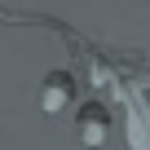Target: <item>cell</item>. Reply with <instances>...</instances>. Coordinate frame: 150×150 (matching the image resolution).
Returning a JSON list of instances; mask_svg holds the SVG:
<instances>
[{
    "label": "cell",
    "instance_id": "obj_1",
    "mask_svg": "<svg viewBox=\"0 0 150 150\" xmlns=\"http://www.w3.org/2000/svg\"><path fill=\"white\" fill-rule=\"evenodd\" d=\"M66 44H71V57L80 62L84 80L93 84V93L115 110L128 93H150V57L137 53V49H119V44H93V40H80L62 31Z\"/></svg>",
    "mask_w": 150,
    "mask_h": 150
},
{
    "label": "cell",
    "instance_id": "obj_2",
    "mask_svg": "<svg viewBox=\"0 0 150 150\" xmlns=\"http://www.w3.org/2000/svg\"><path fill=\"white\" fill-rule=\"evenodd\" d=\"M128 150H150V93H128L119 102Z\"/></svg>",
    "mask_w": 150,
    "mask_h": 150
},
{
    "label": "cell",
    "instance_id": "obj_3",
    "mask_svg": "<svg viewBox=\"0 0 150 150\" xmlns=\"http://www.w3.org/2000/svg\"><path fill=\"white\" fill-rule=\"evenodd\" d=\"M75 93H80V80H75V71H49L44 84H40V110L44 115H62Z\"/></svg>",
    "mask_w": 150,
    "mask_h": 150
},
{
    "label": "cell",
    "instance_id": "obj_4",
    "mask_svg": "<svg viewBox=\"0 0 150 150\" xmlns=\"http://www.w3.org/2000/svg\"><path fill=\"white\" fill-rule=\"evenodd\" d=\"M110 106L102 102V97H88L84 106H80V141L93 150V146H102L106 141V132H110Z\"/></svg>",
    "mask_w": 150,
    "mask_h": 150
}]
</instances>
